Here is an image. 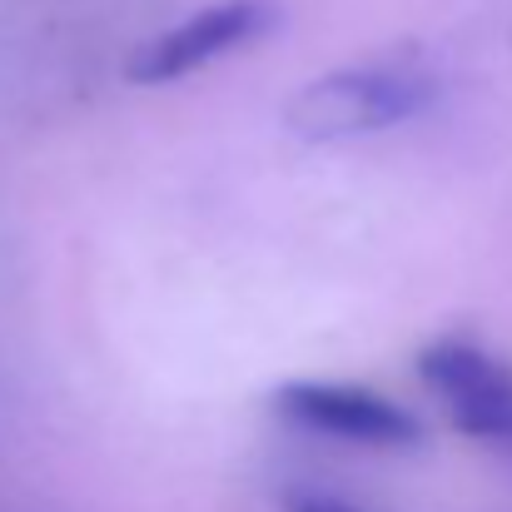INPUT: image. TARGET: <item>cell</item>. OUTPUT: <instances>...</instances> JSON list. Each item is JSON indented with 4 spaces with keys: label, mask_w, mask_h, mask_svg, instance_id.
<instances>
[{
    "label": "cell",
    "mask_w": 512,
    "mask_h": 512,
    "mask_svg": "<svg viewBox=\"0 0 512 512\" xmlns=\"http://www.w3.org/2000/svg\"><path fill=\"white\" fill-rule=\"evenodd\" d=\"M433 75L413 55H388V60H353L319 80H309L289 110L284 125L299 140L334 145V140H363L378 130H393L428 110L433 100Z\"/></svg>",
    "instance_id": "cell-1"
},
{
    "label": "cell",
    "mask_w": 512,
    "mask_h": 512,
    "mask_svg": "<svg viewBox=\"0 0 512 512\" xmlns=\"http://www.w3.org/2000/svg\"><path fill=\"white\" fill-rule=\"evenodd\" d=\"M418 373L428 378L458 433L512 448V363L473 339H438L423 348Z\"/></svg>",
    "instance_id": "cell-2"
},
{
    "label": "cell",
    "mask_w": 512,
    "mask_h": 512,
    "mask_svg": "<svg viewBox=\"0 0 512 512\" xmlns=\"http://www.w3.org/2000/svg\"><path fill=\"white\" fill-rule=\"evenodd\" d=\"M274 408L309 428V433H324V438H343V443H363V448H408L418 443L423 423L373 393V388H358V383H319V378H299V383H284L274 393Z\"/></svg>",
    "instance_id": "cell-3"
},
{
    "label": "cell",
    "mask_w": 512,
    "mask_h": 512,
    "mask_svg": "<svg viewBox=\"0 0 512 512\" xmlns=\"http://www.w3.org/2000/svg\"><path fill=\"white\" fill-rule=\"evenodd\" d=\"M269 25H274V0H219V5H204L199 15L179 20L174 30L155 35L150 45L135 50L130 80L135 85H174V80L214 65L219 55H234L239 45L264 35Z\"/></svg>",
    "instance_id": "cell-4"
},
{
    "label": "cell",
    "mask_w": 512,
    "mask_h": 512,
    "mask_svg": "<svg viewBox=\"0 0 512 512\" xmlns=\"http://www.w3.org/2000/svg\"><path fill=\"white\" fill-rule=\"evenodd\" d=\"M289 512H353V508H343V503H334V498H294Z\"/></svg>",
    "instance_id": "cell-5"
}]
</instances>
